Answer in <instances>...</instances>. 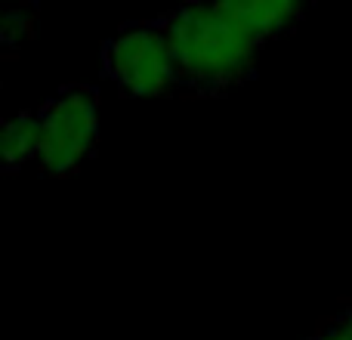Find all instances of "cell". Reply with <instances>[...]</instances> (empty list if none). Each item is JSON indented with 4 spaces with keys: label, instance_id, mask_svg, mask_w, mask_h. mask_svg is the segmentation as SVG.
Masks as SVG:
<instances>
[{
    "label": "cell",
    "instance_id": "cell-1",
    "mask_svg": "<svg viewBox=\"0 0 352 340\" xmlns=\"http://www.w3.org/2000/svg\"><path fill=\"white\" fill-rule=\"evenodd\" d=\"M176 68L198 81H229L254 59L256 41L226 12L223 3L188 6L167 28Z\"/></svg>",
    "mask_w": 352,
    "mask_h": 340
},
{
    "label": "cell",
    "instance_id": "cell-2",
    "mask_svg": "<svg viewBox=\"0 0 352 340\" xmlns=\"http://www.w3.org/2000/svg\"><path fill=\"white\" fill-rule=\"evenodd\" d=\"M109 72L124 90L136 96H158L179 72L167 31L136 28L124 31L109 43Z\"/></svg>",
    "mask_w": 352,
    "mask_h": 340
},
{
    "label": "cell",
    "instance_id": "cell-3",
    "mask_svg": "<svg viewBox=\"0 0 352 340\" xmlns=\"http://www.w3.org/2000/svg\"><path fill=\"white\" fill-rule=\"evenodd\" d=\"M37 158L50 173H68L93 146L99 130V111L87 93H65L41 118Z\"/></svg>",
    "mask_w": 352,
    "mask_h": 340
},
{
    "label": "cell",
    "instance_id": "cell-4",
    "mask_svg": "<svg viewBox=\"0 0 352 340\" xmlns=\"http://www.w3.org/2000/svg\"><path fill=\"white\" fill-rule=\"evenodd\" d=\"M223 6H226V12H229L248 34H254L260 43L266 41L269 34L281 31L300 12V6L291 3V0H229V3H223Z\"/></svg>",
    "mask_w": 352,
    "mask_h": 340
},
{
    "label": "cell",
    "instance_id": "cell-5",
    "mask_svg": "<svg viewBox=\"0 0 352 340\" xmlns=\"http://www.w3.org/2000/svg\"><path fill=\"white\" fill-rule=\"evenodd\" d=\"M37 146H41V121L37 118H19L3 127L0 155L6 164H19V161L37 155Z\"/></svg>",
    "mask_w": 352,
    "mask_h": 340
},
{
    "label": "cell",
    "instance_id": "cell-6",
    "mask_svg": "<svg viewBox=\"0 0 352 340\" xmlns=\"http://www.w3.org/2000/svg\"><path fill=\"white\" fill-rule=\"evenodd\" d=\"M318 340H352V334H346V331H340V334H328V337H318Z\"/></svg>",
    "mask_w": 352,
    "mask_h": 340
}]
</instances>
